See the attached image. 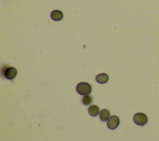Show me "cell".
Segmentation results:
<instances>
[{"label":"cell","mask_w":159,"mask_h":141,"mask_svg":"<svg viewBox=\"0 0 159 141\" xmlns=\"http://www.w3.org/2000/svg\"><path fill=\"white\" fill-rule=\"evenodd\" d=\"M17 74V70L15 67L9 66L8 65H4L1 67V76L8 80L14 79L16 77Z\"/></svg>","instance_id":"6da1fadb"},{"label":"cell","mask_w":159,"mask_h":141,"mask_svg":"<svg viewBox=\"0 0 159 141\" xmlns=\"http://www.w3.org/2000/svg\"><path fill=\"white\" fill-rule=\"evenodd\" d=\"M76 90L79 94L86 95L91 93L92 88L91 85L87 82H80L77 85Z\"/></svg>","instance_id":"7a4b0ae2"},{"label":"cell","mask_w":159,"mask_h":141,"mask_svg":"<svg viewBox=\"0 0 159 141\" xmlns=\"http://www.w3.org/2000/svg\"><path fill=\"white\" fill-rule=\"evenodd\" d=\"M134 121L135 124L139 126H144L148 121L147 115L142 113H137L134 116Z\"/></svg>","instance_id":"3957f363"},{"label":"cell","mask_w":159,"mask_h":141,"mask_svg":"<svg viewBox=\"0 0 159 141\" xmlns=\"http://www.w3.org/2000/svg\"><path fill=\"white\" fill-rule=\"evenodd\" d=\"M120 123V120L118 116L116 115H113L110 117V118L108 119V121L107 122V126L109 129H116Z\"/></svg>","instance_id":"277c9868"},{"label":"cell","mask_w":159,"mask_h":141,"mask_svg":"<svg viewBox=\"0 0 159 141\" xmlns=\"http://www.w3.org/2000/svg\"><path fill=\"white\" fill-rule=\"evenodd\" d=\"M50 17L55 21H59L63 19V15L61 11L59 10H54L50 14Z\"/></svg>","instance_id":"5b68a950"},{"label":"cell","mask_w":159,"mask_h":141,"mask_svg":"<svg viewBox=\"0 0 159 141\" xmlns=\"http://www.w3.org/2000/svg\"><path fill=\"white\" fill-rule=\"evenodd\" d=\"M109 80V76L106 73H101L96 75V80L99 83H105Z\"/></svg>","instance_id":"8992f818"},{"label":"cell","mask_w":159,"mask_h":141,"mask_svg":"<svg viewBox=\"0 0 159 141\" xmlns=\"http://www.w3.org/2000/svg\"><path fill=\"white\" fill-rule=\"evenodd\" d=\"M110 112L107 109H102L99 113V119L101 121L105 122L107 121L110 118Z\"/></svg>","instance_id":"52a82bcc"},{"label":"cell","mask_w":159,"mask_h":141,"mask_svg":"<svg viewBox=\"0 0 159 141\" xmlns=\"http://www.w3.org/2000/svg\"><path fill=\"white\" fill-rule=\"evenodd\" d=\"M88 113L90 116L94 117L99 113V108L97 105H91L88 108Z\"/></svg>","instance_id":"ba28073f"},{"label":"cell","mask_w":159,"mask_h":141,"mask_svg":"<svg viewBox=\"0 0 159 141\" xmlns=\"http://www.w3.org/2000/svg\"><path fill=\"white\" fill-rule=\"evenodd\" d=\"M93 96L88 95H84V96L82 98V100H81L82 103L85 106H88L91 105L93 103Z\"/></svg>","instance_id":"9c48e42d"}]
</instances>
